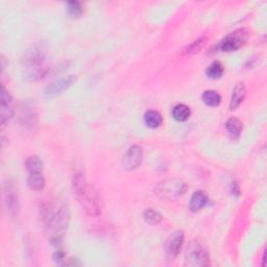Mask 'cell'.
<instances>
[{"instance_id": "obj_22", "label": "cell", "mask_w": 267, "mask_h": 267, "mask_svg": "<svg viewBox=\"0 0 267 267\" xmlns=\"http://www.w3.org/2000/svg\"><path fill=\"white\" fill-rule=\"evenodd\" d=\"M162 218L163 216L161 215V213H159L154 209H148L144 213V219L149 225L160 224V222L162 221Z\"/></svg>"}, {"instance_id": "obj_21", "label": "cell", "mask_w": 267, "mask_h": 267, "mask_svg": "<svg viewBox=\"0 0 267 267\" xmlns=\"http://www.w3.org/2000/svg\"><path fill=\"white\" fill-rule=\"evenodd\" d=\"M202 100L209 106H217L221 102V96L216 91L208 90L202 94Z\"/></svg>"}, {"instance_id": "obj_7", "label": "cell", "mask_w": 267, "mask_h": 267, "mask_svg": "<svg viewBox=\"0 0 267 267\" xmlns=\"http://www.w3.org/2000/svg\"><path fill=\"white\" fill-rule=\"evenodd\" d=\"M76 81L75 75H68L65 77H62L60 79H57L53 83H51L46 89L44 95H45L47 99H52V97H56L63 93L64 91L68 90V89L72 86Z\"/></svg>"}, {"instance_id": "obj_3", "label": "cell", "mask_w": 267, "mask_h": 267, "mask_svg": "<svg viewBox=\"0 0 267 267\" xmlns=\"http://www.w3.org/2000/svg\"><path fill=\"white\" fill-rule=\"evenodd\" d=\"M187 184L179 179H168L159 183L156 187V194L159 198L167 200L180 199L187 192Z\"/></svg>"}, {"instance_id": "obj_8", "label": "cell", "mask_w": 267, "mask_h": 267, "mask_svg": "<svg viewBox=\"0 0 267 267\" xmlns=\"http://www.w3.org/2000/svg\"><path fill=\"white\" fill-rule=\"evenodd\" d=\"M142 160H143V150L139 145H133L124 155L122 159V164L123 167L128 169V170H133V169L139 167Z\"/></svg>"}, {"instance_id": "obj_24", "label": "cell", "mask_w": 267, "mask_h": 267, "mask_svg": "<svg viewBox=\"0 0 267 267\" xmlns=\"http://www.w3.org/2000/svg\"><path fill=\"white\" fill-rule=\"evenodd\" d=\"M204 44H206V38H200V39L197 40L195 42H193L191 45H189L188 47H187L185 52L189 53V55H191V53L198 52L199 50H200L204 46Z\"/></svg>"}, {"instance_id": "obj_11", "label": "cell", "mask_w": 267, "mask_h": 267, "mask_svg": "<svg viewBox=\"0 0 267 267\" xmlns=\"http://www.w3.org/2000/svg\"><path fill=\"white\" fill-rule=\"evenodd\" d=\"M185 240V235L182 231L172 233L166 241V253L170 258H174L180 254Z\"/></svg>"}, {"instance_id": "obj_17", "label": "cell", "mask_w": 267, "mask_h": 267, "mask_svg": "<svg viewBox=\"0 0 267 267\" xmlns=\"http://www.w3.org/2000/svg\"><path fill=\"white\" fill-rule=\"evenodd\" d=\"M20 119L23 126L25 127H33L35 124V120H37V115L34 113V110L33 108H30L29 105H25V108L22 109Z\"/></svg>"}, {"instance_id": "obj_4", "label": "cell", "mask_w": 267, "mask_h": 267, "mask_svg": "<svg viewBox=\"0 0 267 267\" xmlns=\"http://www.w3.org/2000/svg\"><path fill=\"white\" fill-rule=\"evenodd\" d=\"M186 259L187 264L192 266H208L210 264V254L201 241L193 240L187 248Z\"/></svg>"}, {"instance_id": "obj_19", "label": "cell", "mask_w": 267, "mask_h": 267, "mask_svg": "<svg viewBox=\"0 0 267 267\" xmlns=\"http://www.w3.org/2000/svg\"><path fill=\"white\" fill-rule=\"evenodd\" d=\"M224 72H225V67L218 61L213 62V63L210 64L206 70L207 76L210 78H213V79L221 77L222 74H224Z\"/></svg>"}, {"instance_id": "obj_20", "label": "cell", "mask_w": 267, "mask_h": 267, "mask_svg": "<svg viewBox=\"0 0 267 267\" xmlns=\"http://www.w3.org/2000/svg\"><path fill=\"white\" fill-rule=\"evenodd\" d=\"M25 167H26V169H28L29 173L42 172L43 163H42V161H41L39 157L32 156L28 160H26Z\"/></svg>"}, {"instance_id": "obj_2", "label": "cell", "mask_w": 267, "mask_h": 267, "mask_svg": "<svg viewBox=\"0 0 267 267\" xmlns=\"http://www.w3.org/2000/svg\"><path fill=\"white\" fill-rule=\"evenodd\" d=\"M72 187L74 194L82 204L84 210L91 216H97L100 214V206L99 202V199H97L96 192L92 187L89 185L86 176L78 172L75 173L73 176L72 181Z\"/></svg>"}, {"instance_id": "obj_13", "label": "cell", "mask_w": 267, "mask_h": 267, "mask_svg": "<svg viewBox=\"0 0 267 267\" xmlns=\"http://www.w3.org/2000/svg\"><path fill=\"white\" fill-rule=\"evenodd\" d=\"M207 201H208V197H207L206 193H204L203 191H200V190L195 191L190 199L189 209H190V211L197 213V212L200 211L204 206H206Z\"/></svg>"}, {"instance_id": "obj_18", "label": "cell", "mask_w": 267, "mask_h": 267, "mask_svg": "<svg viewBox=\"0 0 267 267\" xmlns=\"http://www.w3.org/2000/svg\"><path fill=\"white\" fill-rule=\"evenodd\" d=\"M226 128H227V131L229 132L231 136L234 137V138H238L240 136V134H241V132H242L243 126H242V122L240 121L239 119L231 118L227 121Z\"/></svg>"}, {"instance_id": "obj_5", "label": "cell", "mask_w": 267, "mask_h": 267, "mask_svg": "<svg viewBox=\"0 0 267 267\" xmlns=\"http://www.w3.org/2000/svg\"><path fill=\"white\" fill-rule=\"evenodd\" d=\"M46 47L43 43H37L28 49L22 58V63L24 66L30 69L38 68L43 66L44 61L46 58Z\"/></svg>"}, {"instance_id": "obj_10", "label": "cell", "mask_w": 267, "mask_h": 267, "mask_svg": "<svg viewBox=\"0 0 267 267\" xmlns=\"http://www.w3.org/2000/svg\"><path fill=\"white\" fill-rule=\"evenodd\" d=\"M13 99L12 95L6 91V89L2 86L1 92H0V115H1L2 126L10 120L13 116Z\"/></svg>"}, {"instance_id": "obj_16", "label": "cell", "mask_w": 267, "mask_h": 267, "mask_svg": "<svg viewBox=\"0 0 267 267\" xmlns=\"http://www.w3.org/2000/svg\"><path fill=\"white\" fill-rule=\"evenodd\" d=\"M190 115H191V111L189 109V106L183 103L175 105L172 110V117L176 121H180V122L188 120Z\"/></svg>"}, {"instance_id": "obj_12", "label": "cell", "mask_w": 267, "mask_h": 267, "mask_svg": "<svg viewBox=\"0 0 267 267\" xmlns=\"http://www.w3.org/2000/svg\"><path fill=\"white\" fill-rule=\"evenodd\" d=\"M246 95V88L242 82L238 83L233 89L232 97H231L230 110H236L238 106L242 103Z\"/></svg>"}, {"instance_id": "obj_9", "label": "cell", "mask_w": 267, "mask_h": 267, "mask_svg": "<svg viewBox=\"0 0 267 267\" xmlns=\"http://www.w3.org/2000/svg\"><path fill=\"white\" fill-rule=\"evenodd\" d=\"M4 200L8 213L12 216H15L19 210V198H18V191L15 185L11 182L4 185Z\"/></svg>"}, {"instance_id": "obj_1", "label": "cell", "mask_w": 267, "mask_h": 267, "mask_svg": "<svg viewBox=\"0 0 267 267\" xmlns=\"http://www.w3.org/2000/svg\"><path fill=\"white\" fill-rule=\"evenodd\" d=\"M43 224L52 235L51 240L55 242L61 241V236L66 231L69 222V213L65 206L45 204L41 209Z\"/></svg>"}, {"instance_id": "obj_6", "label": "cell", "mask_w": 267, "mask_h": 267, "mask_svg": "<svg viewBox=\"0 0 267 267\" xmlns=\"http://www.w3.org/2000/svg\"><path fill=\"white\" fill-rule=\"evenodd\" d=\"M248 39V32L245 29H240L235 31L228 37H226L219 44L221 51L231 52L236 51L246 43Z\"/></svg>"}, {"instance_id": "obj_15", "label": "cell", "mask_w": 267, "mask_h": 267, "mask_svg": "<svg viewBox=\"0 0 267 267\" xmlns=\"http://www.w3.org/2000/svg\"><path fill=\"white\" fill-rule=\"evenodd\" d=\"M144 121L148 128L157 129L162 124L163 118H162V115L159 112L154 111V110H149L144 115Z\"/></svg>"}, {"instance_id": "obj_14", "label": "cell", "mask_w": 267, "mask_h": 267, "mask_svg": "<svg viewBox=\"0 0 267 267\" xmlns=\"http://www.w3.org/2000/svg\"><path fill=\"white\" fill-rule=\"evenodd\" d=\"M28 184L32 190L40 191L45 187V179H44L42 172L30 173L28 177Z\"/></svg>"}, {"instance_id": "obj_23", "label": "cell", "mask_w": 267, "mask_h": 267, "mask_svg": "<svg viewBox=\"0 0 267 267\" xmlns=\"http://www.w3.org/2000/svg\"><path fill=\"white\" fill-rule=\"evenodd\" d=\"M67 11L68 14L72 17H78L83 13L82 5L77 1H70L67 3Z\"/></svg>"}, {"instance_id": "obj_25", "label": "cell", "mask_w": 267, "mask_h": 267, "mask_svg": "<svg viewBox=\"0 0 267 267\" xmlns=\"http://www.w3.org/2000/svg\"><path fill=\"white\" fill-rule=\"evenodd\" d=\"M53 259L58 263H62V261L65 260V254L62 251H58L55 255H53Z\"/></svg>"}]
</instances>
